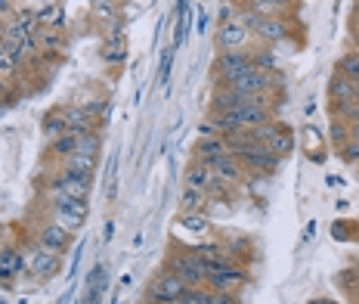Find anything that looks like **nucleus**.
Instances as JSON below:
<instances>
[{
    "instance_id": "9b49d317",
    "label": "nucleus",
    "mask_w": 359,
    "mask_h": 304,
    "mask_svg": "<svg viewBox=\"0 0 359 304\" xmlns=\"http://www.w3.org/2000/svg\"><path fill=\"white\" fill-rule=\"evenodd\" d=\"M211 168H214V177H217V180L226 183V187H238V183H242L245 177H251V174H248V168H245L233 152L220 155V159H217Z\"/></svg>"
},
{
    "instance_id": "7ed1b4c3",
    "label": "nucleus",
    "mask_w": 359,
    "mask_h": 304,
    "mask_svg": "<svg viewBox=\"0 0 359 304\" xmlns=\"http://www.w3.org/2000/svg\"><path fill=\"white\" fill-rule=\"evenodd\" d=\"M43 187H47L50 196H69V199H81V202H87L90 190H93V177L74 174V171H59L56 168V174L47 177Z\"/></svg>"
},
{
    "instance_id": "a878e982",
    "label": "nucleus",
    "mask_w": 359,
    "mask_h": 304,
    "mask_svg": "<svg viewBox=\"0 0 359 304\" xmlns=\"http://www.w3.org/2000/svg\"><path fill=\"white\" fill-rule=\"evenodd\" d=\"M37 22H41V25H50V28H62V25H65V13H62V6H59V4L43 6V10L37 13Z\"/></svg>"
},
{
    "instance_id": "6e6552de",
    "label": "nucleus",
    "mask_w": 359,
    "mask_h": 304,
    "mask_svg": "<svg viewBox=\"0 0 359 304\" xmlns=\"http://www.w3.org/2000/svg\"><path fill=\"white\" fill-rule=\"evenodd\" d=\"M59 264H62V255H56V251H47L41 246L28 249L25 255V270L32 273L37 279H53L59 277Z\"/></svg>"
},
{
    "instance_id": "ea45409f",
    "label": "nucleus",
    "mask_w": 359,
    "mask_h": 304,
    "mask_svg": "<svg viewBox=\"0 0 359 304\" xmlns=\"http://www.w3.org/2000/svg\"><path fill=\"white\" fill-rule=\"evenodd\" d=\"M356 47H359V44H356Z\"/></svg>"
},
{
    "instance_id": "58836bf2",
    "label": "nucleus",
    "mask_w": 359,
    "mask_h": 304,
    "mask_svg": "<svg viewBox=\"0 0 359 304\" xmlns=\"http://www.w3.org/2000/svg\"><path fill=\"white\" fill-rule=\"evenodd\" d=\"M356 53H359V47H356Z\"/></svg>"
},
{
    "instance_id": "39448f33",
    "label": "nucleus",
    "mask_w": 359,
    "mask_h": 304,
    "mask_svg": "<svg viewBox=\"0 0 359 304\" xmlns=\"http://www.w3.org/2000/svg\"><path fill=\"white\" fill-rule=\"evenodd\" d=\"M248 267L245 264H223L217 270L208 273V289L211 292H223V295H238L248 286Z\"/></svg>"
},
{
    "instance_id": "4468645a",
    "label": "nucleus",
    "mask_w": 359,
    "mask_h": 304,
    "mask_svg": "<svg viewBox=\"0 0 359 304\" xmlns=\"http://www.w3.org/2000/svg\"><path fill=\"white\" fill-rule=\"evenodd\" d=\"M62 118H65V128L74 137H84V133L96 131V118L87 112L84 106H78V103H69V106H62Z\"/></svg>"
},
{
    "instance_id": "aec40b11",
    "label": "nucleus",
    "mask_w": 359,
    "mask_h": 304,
    "mask_svg": "<svg viewBox=\"0 0 359 304\" xmlns=\"http://www.w3.org/2000/svg\"><path fill=\"white\" fill-rule=\"evenodd\" d=\"M294 143H297V140H294V131H291L288 124H282V128L276 131V133L266 140L264 146H266V150L276 155V159H288V155L294 152Z\"/></svg>"
},
{
    "instance_id": "1a4fd4ad",
    "label": "nucleus",
    "mask_w": 359,
    "mask_h": 304,
    "mask_svg": "<svg viewBox=\"0 0 359 304\" xmlns=\"http://www.w3.org/2000/svg\"><path fill=\"white\" fill-rule=\"evenodd\" d=\"M186 289H189V286H186L183 279L170 270V267H161V273L152 279V283H149L146 295H149V298H158V301H170V298H180Z\"/></svg>"
},
{
    "instance_id": "72a5a7b5",
    "label": "nucleus",
    "mask_w": 359,
    "mask_h": 304,
    "mask_svg": "<svg viewBox=\"0 0 359 304\" xmlns=\"http://www.w3.org/2000/svg\"><path fill=\"white\" fill-rule=\"evenodd\" d=\"M111 233H115V224H106V230H102V242H109Z\"/></svg>"
},
{
    "instance_id": "ddd939ff",
    "label": "nucleus",
    "mask_w": 359,
    "mask_h": 304,
    "mask_svg": "<svg viewBox=\"0 0 359 304\" xmlns=\"http://www.w3.org/2000/svg\"><path fill=\"white\" fill-rule=\"evenodd\" d=\"M294 0H245L238 10L257 13V16H279V19H291L294 16Z\"/></svg>"
},
{
    "instance_id": "0eeeda50",
    "label": "nucleus",
    "mask_w": 359,
    "mask_h": 304,
    "mask_svg": "<svg viewBox=\"0 0 359 304\" xmlns=\"http://www.w3.org/2000/svg\"><path fill=\"white\" fill-rule=\"evenodd\" d=\"M34 246L56 251V255H65V251L74 246V233L62 230L59 224H53V220H43V224L34 230Z\"/></svg>"
},
{
    "instance_id": "c85d7f7f",
    "label": "nucleus",
    "mask_w": 359,
    "mask_h": 304,
    "mask_svg": "<svg viewBox=\"0 0 359 304\" xmlns=\"http://www.w3.org/2000/svg\"><path fill=\"white\" fill-rule=\"evenodd\" d=\"M186 224V230H192V233H208V227H211V220L205 218V211H196V214H183L180 218Z\"/></svg>"
},
{
    "instance_id": "2f4dec72",
    "label": "nucleus",
    "mask_w": 359,
    "mask_h": 304,
    "mask_svg": "<svg viewBox=\"0 0 359 304\" xmlns=\"http://www.w3.org/2000/svg\"><path fill=\"white\" fill-rule=\"evenodd\" d=\"M4 16H16V0H0V19Z\"/></svg>"
},
{
    "instance_id": "9d476101",
    "label": "nucleus",
    "mask_w": 359,
    "mask_h": 304,
    "mask_svg": "<svg viewBox=\"0 0 359 304\" xmlns=\"http://www.w3.org/2000/svg\"><path fill=\"white\" fill-rule=\"evenodd\" d=\"M214 41H217V50H220V53L223 50H245L248 47V41H251V32L245 28V22L229 19V22H220Z\"/></svg>"
},
{
    "instance_id": "6ab92c4d",
    "label": "nucleus",
    "mask_w": 359,
    "mask_h": 304,
    "mask_svg": "<svg viewBox=\"0 0 359 304\" xmlns=\"http://www.w3.org/2000/svg\"><path fill=\"white\" fill-rule=\"evenodd\" d=\"M22 270H25V251H19L13 246H0V279L10 283Z\"/></svg>"
},
{
    "instance_id": "4be33fe9",
    "label": "nucleus",
    "mask_w": 359,
    "mask_h": 304,
    "mask_svg": "<svg viewBox=\"0 0 359 304\" xmlns=\"http://www.w3.org/2000/svg\"><path fill=\"white\" fill-rule=\"evenodd\" d=\"M205 209H208V196H205V192L186 187L183 196H180V211H183V214H196V211H205Z\"/></svg>"
},
{
    "instance_id": "c9c22d12",
    "label": "nucleus",
    "mask_w": 359,
    "mask_h": 304,
    "mask_svg": "<svg viewBox=\"0 0 359 304\" xmlns=\"http://www.w3.org/2000/svg\"><path fill=\"white\" fill-rule=\"evenodd\" d=\"M310 304H338V301H328V298H313Z\"/></svg>"
},
{
    "instance_id": "f03ea898",
    "label": "nucleus",
    "mask_w": 359,
    "mask_h": 304,
    "mask_svg": "<svg viewBox=\"0 0 359 304\" xmlns=\"http://www.w3.org/2000/svg\"><path fill=\"white\" fill-rule=\"evenodd\" d=\"M164 267H170V270H174L189 289L208 286V264L201 261V255L196 249H170Z\"/></svg>"
},
{
    "instance_id": "7c9ffc66",
    "label": "nucleus",
    "mask_w": 359,
    "mask_h": 304,
    "mask_svg": "<svg viewBox=\"0 0 359 304\" xmlns=\"http://www.w3.org/2000/svg\"><path fill=\"white\" fill-rule=\"evenodd\" d=\"M170 59H174V53H170V50H168V53H164V56H161V69H158V81H168V75H170Z\"/></svg>"
},
{
    "instance_id": "c756f323",
    "label": "nucleus",
    "mask_w": 359,
    "mask_h": 304,
    "mask_svg": "<svg viewBox=\"0 0 359 304\" xmlns=\"http://www.w3.org/2000/svg\"><path fill=\"white\" fill-rule=\"evenodd\" d=\"M341 159L347 161V165H359V140H350V143L341 146Z\"/></svg>"
},
{
    "instance_id": "f8f14e48",
    "label": "nucleus",
    "mask_w": 359,
    "mask_h": 304,
    "mask_svg": "<svg viewBox=\"0 0 359 304\" xmlns=\"http://www.w3.org/2000/svg\"><path fill=\"white\" fill-rule=\"evenodd\" d=\"M183 183L186 187H192V190H201L208 196L217 183V177H214V168L211 165H205V161H198V159H192L189 161V168H186V174H183Z\"/></svg>"
},
{
    "instance_id": "b1692460",
    "label": "nucleus",
    "mask_w": 359,
    "mask_h": 304,
    "mask_svg": "<svg viewBox=\"0 0 359 304\" xmlns=\"http://www.w3.org/2000/svg\"><path fill=\"white\" fill-rule=\"evenodd\" d=\"M328 137H332L334 150H341L344 143H350V140H353V124H347L344 118H332V131H328Z\"/></svg>"
},
{
    "instance_id": "5701e85b",
    "label": "nucleus",
    "mask_w": 359,
    "mask_h": 304,
    "mask_svg": "<svg viewBox=\"0 0 359 304\" xmlns=\"http://www.w3.org/2000/svg\"><path fill=\"white\" fill-rule=\"evenodd\" d=\"M62 133H69V128H65V118H62V109H53V112L43 115V137L56 140V137H62Z\"/></svg>"
},
{
    "instance_id": "393cba45",
    "label": "nucleus",
    "mask_w": 359,
    "mask_h": 304,
    "mask_svg": "<svg viewBox=\"0 0 359 304\" xmlns=\"http://www.w3.org/2000/svg\"><path fill=\"white\" fill-rule=\"evenodd\" d=\"M102 59L106 62H124V38L121 34H111V38L102 41Z\"/></svg>"
},
{
    "instance_id": "4c0bfd02",
    "label": "nucleus",
    "mask_w": 359,
    "mask_h": 304,
    "mask_svg": "<svg viewBox=\"0 0 359 304\" xmlns=\"http://www.w3.org/2000/svg\"><path fill=\"white\" fill-rule=\"evenodd\" d=\"M356 10H359V0H356Z\"/></svg>"
},
{
    "instance_id": "cd10ccee",
    "label": "nucleus",
    "mask_w": 359,
    "mask_h": 304,
    "mask_svg": "<svg viewBox=\"0 0 359 304\" xmlns=\"http://www.w3.org/2000/svg\"><path fill=\"white\" fill-rule=\"evenodd\" d=\"M100 146H102V137L96 131L78 137V152H87V155H100Z\"/></svg>"
},
{
    "instance_id": "20e7f679",
    "label": "nucleus",
    "mask_w": 359,
    "mask_h": 304,
    "mask_svg": "<svg viewBox=\"0 0 359 304\" xmlns=\"http://www.w3.org/2000/svg\"><path fill=\"white\" fill-rule=\"evenodd\" d=\"M84 218H87V202L69 196H50V220L53 224L69 230V233H78L84 227Z\"/></svg>"
},
{
    "instance_id": "f3484780",
    "label": "nucleus",
    "mask_w": 359,
    "mask_h": 304,
    "mask_svg": "<svg viewBox=\"0 0 359 304\" xmlns=\"http://www.w3.org/2000/svg\"><path fill=\"white\" fill-rule=\"evenodd\" d=\"M328 100L332 106H344V103H356L359 93H356V84L350 78H344L341 72H334L332 81H328Z\"/></svg>"
},
{
    "instance_id": "dca6fc26",
    "label": "nucleus",
    "mask_w": 359,
    "mask_h": 304,
    "mask_svg": "<svg viewBox=\"0 0 359 304\" xmlns=\"http://www.w3.org/2000/svg\"><path fill=\"white\" fill-rule=\"evenodd\" d=\"M226 140L220 137V133H214V137H201L196 143V150H192V159L205 161V165H214L220 155H226Z\"/></svg>"
},
{
    "instance_id": "473e14b6",
    "label": "nucleus",
    "mask_w": 359,
    "mask_h": 304,
    "mask_svg": "<svg viewBox=\"0 0 359 304\" xmlns=\"http://www.w3.org/2000/svg\"><path fill=\"white\" fill-rule=\"evenodd\" d=\"M214 304H238V295H223V292H214Z\"/></svg>"
},
{
    "instance_id": "a211bd4d",
    "label": "nucleus",
    "mask_w": 359,
    "mask_h": 304,
    "mask_svg": "<svg viewBox=\"0 0 359 304\" xmlns=\"http://www.w3.org/2000/svg\"><path fill=\"white\" fill-rule=\"evenodd\" d=\"M59 171H74V174H87L93 177L96 168H100V155H87V152H72L65 155L62 161H56Z\"/></svg>"
},
{
    "instance_id": "f257e3e1",
    "label": "nucleus",
    "mask_w": 359,
    "mask_h": 304,
    "mask_svg": "<svg viewBox=\"0 0 359 304\" xmlns=\"http://www.w3.org/2000/svg\"><path fill=\"white\" fill-rule=\"evenodd\" d=\"M238 22H245V28L251 32V38H257L260 44H266V47L288 41L291 34H294V22L279 19V16H257V13L238 10Z\"/></svg>"
},
{
    "instance_id": "412c9836",
    "label": "nucleus",
    "mask_w": 359,
    "mask_h": 304,
    "mask_svg": "<svg viewBox=\"0 0 359 304\" xmlns=\"http://www.w3.org/2000/svg\"><path fill=\"white\" fill-rule=\"evenodd\" d=\"M72 152H78V137H74V133H62V137L47 143V155L56 161H62L65 155H72Z\"/></svg>"
},
{
    "instance_id": "e433bc0d",
    "label": "nucleus",
    "mask_w": 359,
    "mask_h": 304,
    "mask_svg": "<svg viewBox=\"0 0 359 304\" xmlns=\"http://www.w3.org/2000/svg\"><path fill=\"white\" fill-rule=\"evenodd\" d=\"M353 84H356V93H359V81H353Z\"/></svg>"
},
{
    "instance_id": "bb28decb",
    "label": "nucleus",
    "mask_w": 359,
    "mask_h": 304,
    "mask_svg": "<svg viewBox=\"0 0 359 304\" xmlns=\"http://www.w3.org/2000/svg\"><path fill=\"white\" fill-rule=\"evenodd\" d=\"M334 72H341L344 78H350V81H359V53L356 50H350V53H344L338 59V69Z\"/></svg>"
},
{
    "instance_id": "2eb2a0df",
    "label": "nucleus",
    "mask_w": 359,
    "mask_h": 304,
    "mask_svg": "<svg viewBox=\"0 0 359 304\" xmlns=\"http://www.w3.org/2000/svg\"><path fill=\"white\" fill-rule=\"evenodd\" d=\"M32 38H34V44H37V50H41V53H56V56H62L65 47H69V38H65L62 28L41 25V28H37V32L32 34Z\"/></svg>"
},
{
    "instance_id": "f704fd0d",
    "label": "nucleus",
    "mask_w": 359,
    "mask_h": 304,
    "mask_svg": "<svg viewBox=\"0 0 359 304\" xmlns=\"http://www.w3.org/2000/svg\"><path fill=\"white\" fill-rule=\"evenodd\" d=\"M198 32H208V16H205V13L198 16Z\"/></svg>"
},
{
    "instance_id": "423d86ee",
    "label": "nucleus",
    "mask_w": 359,
    "mask_h": 304,
    "mask_svg": "<svg viewBox=\"0 0 359 304\" xmlns=\"http://www.w3.org/2000/svg\"><path fill=\"white\" fill-rule=\"evenodd\" d=\"M251 65H254V56L248 50H223V53H217L211 65V78H214V84H223V81L248 72Z\"/></svg>"
}]
</instances>
